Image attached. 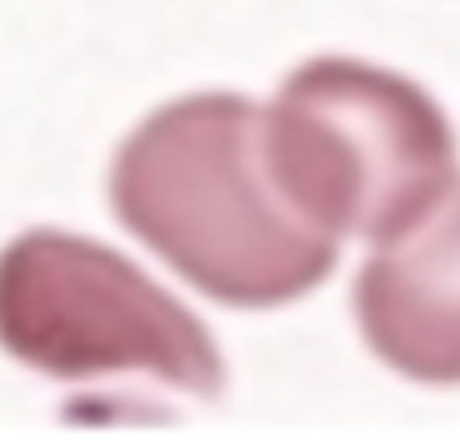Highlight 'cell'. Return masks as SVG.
I'll return each mask as SVG.
<instances>
[{
    "label": "cell",
    "mask_w": 460,
    "mask_h": 440,
    "mask_svg": "<svg viewBox=\"0 0 460 440\" xmlns=\"http://www.w3.org/2000/svg\"><path fill=\"white\" fill-rule=\"evenodd\" d=\"M110 210L210 304L270 312L335 275L343 242L279 194L262 158V105L234 89L162 101L118 142Z\"/></svg>",
    "instance_id": "cell-1"
},
{
    "label": "cell",
    "mask_w": 460,
    "mask_h": 440,
    "mask_svg": "<svg viewBox=\"0 0 460 440\" xmlns=\"http://www.w3.org/2000/svg\"><path fill=\"white\" fill-rule=\"evenodd\" d=\"M445 105L408 73L307 57L262 105V158L279 194L323 234L367 247L420 223L460 178Z\"/></svg>",
    "instance_id": "cell-2"
},
{
    "label": "cell",
    "mask_w": 460,
    "mask_h": 440,
    "mask_svg": "<svg viewBox=\"0 0 460 440\" xmlns=\"http://www.w3.org/2000/svg\"><path fill=\"white\" fill-rule=\"evenodd\" d=\"M0 352L57 384L146 380L218 404L230 368L186 299L110 242L29 226L0 247Z\"/></svg>",
    "instance_id": "cell-3"
},
{
    "label": "cell",
    "mask_w": 460,
    "mask_h": 440,
    "mask_svg": "<svg viewBox=\"0 0 460 440\" xmlns=\"http://www.w3.org/2000/svg\"><path fill=\"white\" fill-rule=\"evenodd\" d=\"M351 315L392 376L460 388V178L420 223L372 247L351 283Z\"/></svg>",
    "instance_id": "cell-4"
}]
</instances>
